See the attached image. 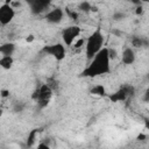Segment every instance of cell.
Segmentation results:
<instances>
[{
	"label": "cell",
	"instance_id": "cell-19",
	"mask_svg": "<svg viewBox=\"0 0 149 149\" xmlns=\"http://www.w3.org/2000/svg\"><path fill=\"white\" fill-rule=\"evenodd\" d=\"M108 55H109V58L111 59H115L116 58V56H118V52H116V50L115 49H108Z\"/></svg>",
	"mask_w": 149,
	"mask_h": 149
},
{
	"label": "cell",
	"instance_id": "cell-26",
	"mask_svg": "<svg viewBox=\"0 0 149 149\" xmlns=\"http://www.w3.org/2000/svg\"><path fill=\"white\" fill-rule=\"evenodd\" d=\"M37 148H45V149H48L49 147H48V144H43V143H40V144L37 146Z\"/></svg>",
	"mask_w": 149,
	"mask_h": 149
},
{
	"label": "cell",
	"instance_id": "cell-7",
	"mask_svg": "<svg viewBox=\"0 0 149 149\" xmlns=\"http://www.w3.org/2000/svg\"><path fill=\"white\" fill-rule=\"evenodd\" d=\"M33 14H41L50 6V0H26Z\"/></svg>",
	"mask_w": 149,
	"mask_h": 149
},
{
	"label": "cell",
	"instance_id": "cell-25",
	"mask_svg": "<svg viewBox=\"0 0 149 149\" xmlns=\"http://www.w3.org/2000/svg\"><path fill=\"white\" fill-rule=\"evenodd\" d=\"M26 41H27V42H33V41H34V36H33V35H29V36H27Z\"/></svg>",
	"mask_w": 149,
	"mask_h": 149
},
{
	"label": "cell",
	"instance_id": "cell-6",
	"mask_svg": "<svg viewBox=\"0 0 149 149\" xmlns=\"http://www.w3.org/2000/svg\"><path fill=\"white\" fill-rule=\"evenodd\" d=\"M15 16V10L9 3H3L0 7V23L2 26L8 24Z\"/></svg>",
	"mask_w": 149,
	"mask_h": 149
},
{
	"label": "cell",
	"instance_id": "cell-11",
	"mask_svg": "<svg viewBox=\"0 0 149 149\" xmlns=\"http://www.w3.org/2000/svg\"><path fill=\"white\" fill-rule=\"evenodd\" d=\"M14 51H15V44L12 42L5 43L0 47V52L2 54V56H12Z\"/></svg>",
	"mask_w": 149,
	"mask_h": 149
},
{
	"label": "cell",
	"instance_id": "cell-3",
	"mask_svg": "<svg viewBox=\"0 0 149 149\" xmlns=\"http://www.w3.org/2000/svg\"><path fill=\"white\" fill-rule=\"evenodd\" d=\"M52 95V87L48 84H42L34 93L33 98L37 100V104L41 108H44L48 104H49V100Z\"/></svg>",
	"mask_w": 149,
	"mask_h": 149
},
{
	"label": "cell",
	"instance_id": "cell-20",
	"mask_svg": "<svg viewBox=\"0 0 149 149\" xmlns=\"http://www.w3.org/2000/svg\"><path fill=\"white\" fill-rule=\"evenodd\" d=\"M113 17H114V20H116V21H118V20H122V19L125 17V15H123L122 13H116V14H114V16H113Z\"/></svg>",
	"mask_w": 149,
	"mask_h": 149
},
{
	"label": "cell",
	"instance_id": "cell-13",
	"mask_svg": "<svg viewBox=\"0 0 149 149\" xmlns=\"http://www.w3.org/2000/svg\"><path fill=\"white\" fill-rule=\"evenodd\" d=\"M91 93L94 94V95H99V97H102L105 95L106 91H105V87L102 85H95L91 88Z\"/></svg>",
	"mask_w": 149,
	"mask_h": 149
},
{
	"label": "cell",
	"instance_id": "cell-12",
	"mask_svg": "<svg viewBox=\"0 0 149 149\" xmlns=\"http://www.w3.org/2000/svg\"><path fill=\"white\" fill-rule=\"evenodd\" d=\"M13 63H14V59H13L12 56H2L1 59H0V65L5 70H9L12 68Z\"/></svg>",
	"mask_w": 149,
	"mask_h": 149
},
{
	"label": "cell",
	"instance_id": "cell-4",
	"mask_svg": "<svg viewBox=\"0 0 149 149\" xmlns=\"http://www.w3.org/2000/svg\"><path fill=\"white\" fill-rule=\"evenodd\" d=\"M80 31L81 30L78 26H69V27L64 28L62 30V40H63L64 44L68 47H71L73 44V42L80 35Z\"/></svg>",
	"mask_w": 149,
	"mask_h": 149
},
{
	"label": "cell",
	"instance_id": "cell-15",
	"mask_svg": "<svg viewBox=\"0 0 149 149\" xmlns=\"http://www.w3.org/2000/svg\"><path fill=\"white\" fill-rule=\"evenodd\" d=\"M78 8H79L81 12H90V10L92 9V6H91L87 1H83V2H80V3H79Z\"/></svg>",
	"mask_w": 149,
	"mask_h": 149
},
{
	"label": "cell",
	"instance_id": "cell-8",
	"mask_svg": "<svg viewBox=\"0 0 149 149\" xmlns=\"http://www.w3.org/2000/svg\"><path fill=\"white\" fill-rule=\"evenodd\" d=\"M132 92H133V87L123 86V87H121L120 90H118L116 92L112 93V94L109 95V99H111L113 102L123 101V100H126V98H127L129 94H132Z\"/></svg>",
	"mask_w": 149,
	"mask_h": 149
},
{
	"label": "cell",
	"instance_id": "cell-18",
	"mask_svg": "<svg viewBox=\"0 0 149 149\" xmlns=\"http://www.w3.org/2000/svg\"><path fill=\"white\" fill-rule=\"evenodd\" d=\"M65 12H66V14L72 19V20H77L78 19V14H77V12H74V10H71V9H65Z\"/></svg>",
	"mask_w": 149,
	"mask_h": 149
},
{
	"label": "cell",
	"instance_id": "cell-14",
	"mask_svg": "<svg viewBox=\"0 0 149 149\" xmlns=\"http://www.w3.org/2000/svg\"><path fill=\"white\" fill-rule=\"evenodd\" d=\"M38 134V129H34V130H31L30 133H29V135H28V140H27V144L30 147V146H33V143L35 142V140H36V135Z\"/></svg>",
	"mask_w": 149,
	"mask_h": 149
},
{
	"label": "cell",
	"instance_id": "cell-28",
	"mask_svg": "<svg viewBox=\"0 0 149 149\" xmlns=\"http://www.w3.org/2000/svg\"><path fill=\"white\" fill-rule=\"evenodd\" d=\"M141 2H149V0H141Z\"/></svg>",
	"mask_w": 149,
	"mask_h": 149
},
{
	"label": "cell",
	"instance_id": "cell-27",
	"mask_svg": "<svg viewBox=\"0 0 149 149\" xmlns=\"http://www.w3.org/2000/svg\"><path fill=\"white\" fill-rule=\"evenodd\" d=\"M146 127L149 129V120H148V121H146Z\"/></svg>",
	"mask_w": 149,
	"mask_h": 149
},
{
	"label": "cell",
	"instance_id": "cell-29",
	"mask_svg": "<svg viewBox=\"0 0 149 149\" xmlns=\"http://www.w3.org/2000/svg\"><path fill=\"white\" fill-rule=\"evenodd\" d=\"M147 78H148V79H149V73H148V76H147Z\"/></svg>",
	"mask_w": 149,
	"mask_h": 149
},
{
	"label": "cell",
	"instance_id": "cell-17",
	"mask_svg": "<svg viewBox=\"0 0 149 149\" xmlns=\"http://www.w3.org/2000/svg\"><path fill=\"white\" fill-rule=\"evenodd\" d=\"M84 43H85V40H84V38H77V40L73 42V44H72L71 47L74 48V49H79V48H81V47L84 45Z\"/></svg>",
	"mask_w": 149,
	"mask_h": 149
},
{
	"label": "cell",
	"instance_id": "cell-21",
	"mask_svg": "<svg viewBox=\"0 0 149 149\" xmlns=\"http://www.w3.org/2000/svg\"><path fill=\"white\" fill-rule=\"evenodd\" d=\"M142 12H143L142 6H141V5H140V6H136V10H135V13H136L137 15H141V14H142Z\"/></svg>",
	"mask_w": 149,
	"mask_h": 149
},
{
	"label": "cell",
	"instance_id": "cell-10",
	"mask_svg": "<svg viewBox=\"0 0 149 149\" xmlns=\"http://www.w3.org/2000/svg\"><path fill=\"white\" fill-rule=\"evenodd\" d=\"M121 61L123 64L126 65H130L134 63L135 61V52L132 48H126L123 51H122V55H121Z\"/></svg>",
	"mask_w": 149,
	"mask_h": 149
},
{
	"label": "cell",
	"instance_id": "cell-9",
	"mask_svg": "<svg viewBox=\"0 0 149 149\" xmlns=\"http://www.w3.org/2000/svg\"><path fill=\"white\" fill-rule=\"evenodd\" d=\"M63 16H64L63 9L57 7V8H54L51 10H49L45 14V20L50 23H59L63 20Z\"/></svg>",
	"mask_w": 149,
	"mask_h": 149
},
{
	"label": "cell",
	"instance_id": "cell-24",
	"mask_svg": "<svg viewBox=\"0 0 149 149\" xmlns=\"http://www.w3.org/2000/svg\"><path fill=\"white\" fill-rule=\"evenodd\" d=\"M130 1H132L135 6H140V5L142 3V2H141V0H130Z\"/></svg>",
	"mask_w": 149,
	"mask_h": 149
},
{
	"label": "cell",
	"instance_id": "cell-22",
	"mask_svg": "<svg viewBox=\"0 0 149 149\" xmlns=\"http://www.w3.org/2000/svg\"><path fill=\"white\" fill-rule=\"evenodd\" d=\"M9 95V91L8 90H2L1 91V97L5 98V97H8Z\"/></svg>",
	"mask_w": 149,
	"mask_h": 149
},
{
	"label": "cell",
	"instance_id": "cell-1",
	"mask_svg": "<svg viewBox=\"0 0 149 149\" xmlns=\"http://www.w3.org/2000/svg\"><path fill=\"white\" fill-rule=\"evenodd\" d=\"M109 55H108V49L102 48L91 61L87 68L83 71L84 77H97L101 74H106L109 72L111 66H109Z\"/></svg>",
	"mask_w": 149,
	"mask_h": 149
},
{
	"label": "cell",
	"instance_id": "cell-16",
	"mask_svg": "<svg viewBox=\"0 0 149 149\" xmlns=\"http://www.w3.org/2000/svg\"><path fill=\"white\" fill-rule=\"evenodd\" d=\"M132 45L134 48H141L143 45V40L141 37H133L132 40Z\"/></svg>",
	"mask_w": 149,
	"mask_h": 149
},
{
	"label": "cell",
	"instance_id": "cell-5",
	"mask_svg": "<svg viewBox=\"0 0 149 149\" xmlns=\"http://www.w3.org/2000/svg\"><path fill=\"white\" fill-rule=\"evenodd\" d=\"M43 52L51 55L52 57H55L57 61H62L65 58V47L62 43H56V44H51V45H45L42 49Z\"/></svg>",
	"mask_w": 149,
	"mask_h": 149
},
{
	"label": "cell",
	"instance_id": "cell-23",
	"mask_svg": "<svg viewBox=\"0 0 149 149\" xmlns=\"http://www.w3.org/2000/svg\"><path fill=\"white\" fill-rule=\"evenodd\" d=\"M143 100H144V101H149V88L146 91V93H144V95H143Z\"/></svg>",
	"mask_w": 149,
	"mask_h": 149
},
{
	"label": "cell",
	"instance_id": "cell-2",
	"mask_svg": "<svg viewBox=\"0 0 149 149\" xmlns=\"http://www.w3.org/2000/svg\"><path fill=\"white\" fill-rule=\"evenodd\" d=\"M102 44H104V35L100 31V29H97L86 40L85 50H86V57L88 61H91L102 49Z\"/></svg>",
	"mask_w": 149,
	"mask_h": 149
}]
</instances>
